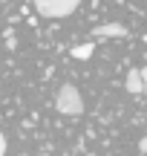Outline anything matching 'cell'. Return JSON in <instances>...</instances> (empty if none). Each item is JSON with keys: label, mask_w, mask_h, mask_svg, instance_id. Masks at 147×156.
Masks as SVG:
<instances>
[{"label": "cell", "mask_w": 147, "mask_h": 156, "mask_svg": "<svg viewBox=\"0 0 147 156\" xmlns=\"http://www.w3.org/2000/svg\"><path fill=\"white\" fill-rule=\"evenodd\" d=\"M142 81H144V95H147V67H142Z\"/></svg>", "instance_id": "cell-7"}, {"label": "cell", "mask_w": 147, "mask_h": 156, "mask_svg": "<svg viewBox=\"0 0 147 156\" xmlns=\"http://www.w3.org/2000/svg\"><path fill=\"white\" fill-rule=\"evenodd\" d=\"M92 52H95V44L90 41V44H81V46H75V49H72V58H78V61H87V58H90Z\"/></svg>", "instance_id": "cell-5"}, {"label": "cell", "mask_w": 147, "mask_h": 156, "mask_svg": "<svg viewBox=\"0 0 147 156\" xmlns=\"http://www.w3.org/2000/svg\"><path fill=\"white\" fill-rule=\"evenodd\" d=\"M144 44H147V35H144Z\"/></svg>", "instance_id": "cell-9"}, {"label": "cell", "mask_w": 147, "mask_h": 156, "mask_svg": "<svg viewBox=\"0 0 147 156\" xmlns=\"http://www.w3.org/2000/svg\"><path fill=\"white\" fill-rule=\"evenodd\" d=\"M138 151H142V153H147V136H144L142 142H138Z\"/></svg>", "instance_id": "cell-8"}, {"label": "cell", "mask_w": 147, "mask_h": 156, "mask_svg": "<svg viewBox=\"0 0 147 156\" xmlns=\"http://www.w3.org/2000/svg\"><path fill=\"white\" fill-rule=\"evenodd\" d=\"M55 110L61 116H69V119H78L84 113V98H81L78 87L75 84H63L55 95Z\"/></svg>", "instance_id": "cell-1"}, {"label": "cell", "mask_w": 147, "mask_h": 156, "mask_svg": "<svg viewBox=\"0 0 147 156\" xmlns=\"http://www.w3.org/2000/svg\"><path fill=\"white\" fill-rule=\"evenodd\" d=\"M6 147H9V142H6V136L0 133V156H6Z\"/></svg>", "instance_id": "cell-6"}, {"label": "cell", "mask_w": 147, "mask_h": 156, "mask_svg": "<svg viewBox=\"0 0 147 156\" xmlns=\"http://www.w3.org/2000/svg\"><path fill=\"white\" fill-rule=\"evenodd\" d=\"M84 0H35V12L43 17H69Z\"/></svg>", "instance_id": "cell-2"}, {"label": "cell", "mask_w": 147, "mask_h": 156, "mask_svg": "<svg viewBox=\"0 0 147 156\" xmlns=\"http://www.w3.org/2000/svg\"><path fill=\"white\" fill-rule=\"evenodd\" d=\"M124 90H127V93H133V95L144 93V81H142V69H138V67H133L130 73H127V78H124Z\"/></svg>", "instance_id": "cell-4"}, {"label": "cell", "mask_w": 147, "mask_h": 156, "mask_svg": "<svg viewBox=\"0 0 147 156\" xmlns=\"http://www.w3.org/2000/svg\"><path fill=\"white\" fill-rule=\"evenodd\" d=\"M92 38H127V26L124 23H101L92 29Z\"/></svg>", "instance_id": "cell-3"}]
</instances>
